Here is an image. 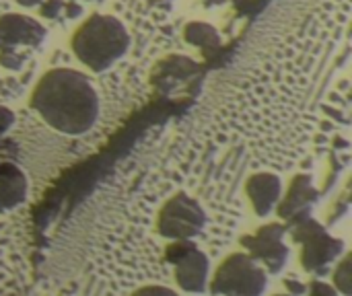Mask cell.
<instances>
[{"mask_svg":"<svg viewBox=\"0 0 352 296\" xmlns=\"http://www.w3.org/2000/svg\"><path fill=\"white\" fill-rule=\"evenodd\" d=\"M31 107L52 130L80 136L99 117V95L87 74L72 68H54L39 78L31 95Z\"/></svg>","mask_w":352,"mask_h":296,"instance_id":"1","label":"cell"},{"mask_svg":"<svg viewBox=\"0 0 352 296\" xmlns=\"http://www.w3.org/2000/svg\"><path fill=\"white\" fill-rule=\"evenodd\" d=\"M130 47V35L126 27L107 14L89 16L72 37V49L76 58L93 72H103L113 66Z\"/></svg>","mask_w":352,"mask_h":296,"instance_id":"2","label":"cell"},{"mask_svg":"<svg viewBox=\"0 0 352 296\" xmlns=\"http://www.w3.org/2000/svg\"><path fill=\"white\" fill-rule=\"evenodd\" d=\"M206 225V214L202 204L179 192L173 198H169L159 214H157V231L161 237L169 239L171 243H182V241H192L202 233Z\"/></svg>","mask_w":352,"mask_h":296,"instance_id":"3","label":"cell"},{"mask_svg":"<svg viewBox=\"0 0 352 296\" xmlns=\"http://www.w3.org/2000/svg\"><path fill=\"white\" fill-rule=\"evenodd\" d=\"M266 288V272L256 258L235 253L217 270L210 293L214 296H260Z\"/></svg>","mask_w":352,"mask_h":296,"instance_id":"4","label":"cell"},{"mask_svg":"<svg viewBox=\"0 0 352 296\" xmlns=\"http://www.w3.org/2000/svg\"><path fill=\"white\" fill-rule=\"evenodd\" d=\"M208 272H210V260L198 247V249L190 251L173 268V278L186 293L202 295L206 291V284H208Z\"/></svg>","mask_w":352,"mask_h":296,"instance_id":"5","label":"cell"},{"mask_svg":"<svg viewBox=\"0 0 352 296\" xmlns=\"http://www.w3.org/2000/svg\"><path fill=\"white\" fill-rule=\"evenodd\" d=\"M43 37V27L29 16L8 14L0 19V47L6 49L10 45L21 43H37Z\"/></svg>","mask_w":352,"mask_h":296,"instance_id":"6","label":"cell"},{"mask_svg":"<svg viewBox=\"0 0 352 296\" xmlns=\"http://www.w3.org/2000/svg\"><path fill=\"white\" fill-rule=\"evenodd\" d=\"M27 181L16 165L0 163V214L19 210L25 202Z\"/></svg>","mask_w":352,"mask_h":296,"instance_id":"7","label":"cell"},{"mask_svg":"<svg viewBox=\"0 0 352 296\" xmlns=\"http://www.w3.org/2000/svg\"><path fill=\"white\" fill-rule=\"evenodd\" d=\"M278 237H280L278 227H272V231L262 229L260 235L256 239H252L250 247H248L252 258L262 260L270 268V272H278L283 268L285 260H287V253H289V249L280 243Z\"/></svg>","mask_w":352,"mask_h":296,"instance_id":"8","label":"cell"},{"mask_svg":"<svg viewBox=\"0 0 352 296\" xmlns=\"http://www.w3.org/2000/svg\"><path fill=\"white\" fill-rule=\"evenodd\" d=\"M248 194L252 198V204L258 216H268L272 208L276 206V202L280 200V181L274 175L260 173L250 179Z\"/></svg>","mask_w":352,"mask_h":296,"instance_id":"9","label":"cell"},{"mask_svg":"<svg viewBox=\"0 0 352 296\" xmlns=\"http://www.w3.org/2000/svg\"><path fill=\"white\" fill-rule=\"evenodd\" d=\"M314 231L305 233V247H303V264L307 270L324 266L338 253V243L332 241L318 225H311Z\"/></svg>","mask_w":352,"mask_h":296,"instance_id":"10","label":"cell"},{"mask_svg":"<svg viewBox=\"0 0 352 296\" xmlns=\"http://www.w3.org/2000/svg\"><path fill=\"white\" fill-rule=\"evenodd\" d=\"M334 284L342 295H351V258H344L334 272Z\"/></svg>","mask_w":352,"mask_h":296,"instance_id":"11","label":"cell"},{"mask_svg":"<svg viewBox=\"0 0 352 296\" xmlns=\"http://www.w3.org/2000/svg\"><path fill=\"white\" fill-rule=\"evenodd\" d=\"M132 296H179L175 291L167 288V286H161V284H148V286H142L138 288Z\"/></svg>","mask_w":352,"mask_h":296,"instance_id":"12","label":"cell"},{"mask_svg":"<svg viewBox=\"0 0 352 296\" xmlns=\"http://www.w3.org/2000/svg\"><path fill=\"white\" fill-rule=\"evenodd\" d=\"M311 296H338V293L332 286L324 284V282H316L314 288H311Z\"/></svg>","mask_w":352,"mask_h":296,"instance_id":"13","label":"cell"},{"mask_svg":"<svg viewBox=\"0 0 352 296\" xmlns=\"http://www.w3.org/2000/svg\"><path fill=\"white\" fill-rule=\"evenodd\" d=\"M21 4H25V6H31V4H37L39 0H19Z\"/></svg>","mask_w":352,"mask_h":296,"instance_id":"14","label":"cell"}]
</instances>
